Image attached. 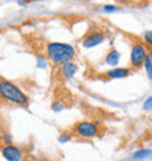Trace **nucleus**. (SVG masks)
<instances>
[{
  "label": "nucleus",
  "instance_id": "5",
  "mask_svg": "<svg viewBox=\"0 0 152 161\" xmlns=\"http://www.w3.org/2000/svg\"><path fill=\"white\" fill-rule=\"evenodd\" d=\"M2 154L8 161H22L21 149L13 147V145H4L2 148Z\"/></svg>",
  "mask_w": 152,
  "mask_h": 161
},
{
  "label": "nucleus",
  "instance_id": "6",
  "mask_svg": "<svg viewBox=\"0 0 152 161\" xmlns=\"http://www.w3.org/2000/svg\"><path fill=\"white\" fill-rule=\"evenodd\" d=\"M104 41V35L100 34V32H92V34H88L85 37L84 40V46L85 47H94V46H98Z\"/></svg>",
  "mask_w": 152,
  "mask_h": 161
},
{
  "label": "nucleus",
  "instance_id": "16",
  "mask_svg": "<svg viewBox=\"0 0 152 161\" xmlns=\"http://www.w3.org/2000/svg\"><path fill=\"white\" fill-rule=\"evenodd\" d=\"M25 161H30V160H25Z\"/></svg>",
  "mask_w": 152,
  "mask_h": 161
},
{
  "label": "nucleus",
  "instance_id": "11",
  "mask_svg": "<svg viewBox=\"0 0 152 161\" xmlns=\"http://www.w3.org/2000/svg\"><path fill=\"white\" fill-rule=\"evenodd\" d=\"M144 37H145V40H146V42L152 46V31H148V32H145Z\"/></svg>",
  "mask_w": 152,
  "mask_h": 161
},
{
  "label": "nucleus",
  "instance_id": "14",
  "mask_svg": "<svg viewBox=\"0 0 152 161\" xmlns=\"http://www.w3.org/2000/svg\"><path fill=\"white\" fill-rule=\"evenodd\" d=\"M114 9H116L114 6H106V10H114Z\"/></svg>",
  "mask_w": 152,
  "mask_h": 161
},
{
  "label": "nucleus",
  "instance_id": "9",
  "mask_svg": "<svg viewBox=\"0 0 152 161\" xmlns=\"http://www.w3.org/2000/svg\"><path fill=\"white\" fill-rule=\"evenodd\" d=\"M118 60H120V54H118L117 50H111L106 57V63L107 64H111V66H116L118 63Z\"/></svg>",
  "mask_w": 152,
  "mask_h": 161
},
{
  "label": "nucleus",
  "instance_id": "4",
  "mask_svg": "<svg viewBox=\"0 0 152 161\" xmlns=\"http://www.w3.org/2000/svg\"><path fill=\"white\" fill-rule=\"evenodd\" d=\"M146 51H145V47L142 44H135L133 48H132V56H130V62L133 68H139L140 64H145V60H146Z\"/></svg>",
  "mask_w": 152,
  "mask_h": 161
},
{
  "label": "nucleus",
  "instance_id": "2",
  "mask_svg": "<svg viewBox=\"0 0 152 161\" xmlns=\"http://www.w3.org/2000/svg\"><path fill=\"white\" fill-rule=\"evenodd\" d=\"M0 92H2V97L4 100H8L10 103H15V104H19V106H26L28 104V98L21 89L18 88L16 85L10 84L8 80L2 79L0 82Z\"/></svg>",
  "mask_w": 152,
  "mask_h": 161
},
{
  "label": "nucleus",
  "instance_id": "7",
  "mask_svg": "<svg viewBox=\"0 0 152 161\" xmlns=\"http://www.w3.org/2000/svg\"><path fill=\"white\" fill-rule=\"evenodd\" d=\"M76 70H78V68H76V64L72 63V62L64 63L63 66H62V73H63V76H66V78H72Z\"/></svg>",
  "mask_w": 152,
  "mask_h": 161
},
{
  "label": "nucleus",
  "instance_id": "1",
  "mask_svg": "<svg viewBox=\"0 0 152 161\" xmlns=\"http://www.w3.org/2000/svg\"><path fill=\"white\" fill-rule=\"evenodd\" d=\"M47 54L54 63H69V60L73 57L75 50L69 44H62V42H50L47 46Z\"/></svg>",
  "mask_w": 152,
  "mask_h": 161
},
{
  "label": "nucleus",
  "instance_id": "15",
  "mask_svg": "<svg viewBox=\"0 0 152 161\" xmlns=\"http://www.w3.org/2000/svg\"><path fill=\"white\" fill-rule=\"evenodd\" d=\"M151 60H152V48H151Z\"/></svg>",
  "mask_w": 152,
  "mask_h": 161
},
{
  "label": "nucleus",
  "instance_id": "3",
  "mask_svg": "<svg viewBox=\"0 0 152 161\" xmlns=\"http://www.w3.org/2000/svg\"><path fill=\"white\" fill-rule=\"evenodd\" d=\"M73 130L78 136L80 138H95V136L100 135V129L95 123L92 122H80L76 123Z\"/></svg>",
  "mask_w": 152,
  "mask_h": 161
},
{
  "label": "nucleus",
  "instance_id": "8",
  "mask_svg": "<svg viewBox=\"0 0 152 161\" xmlns=\"http://www.w3.org/2000/svg\"><path fill=\"white\" fill-rule=\"evenodd\" d=\"M127 75H129V69H123V68L113 69V70L106 73V76L113 78V79H116V78H124V76H127Z\"/></svg>",
  "mask_w": 152,
  "mask_h": 161
},
{
  "label": "nucleus",
  "instance_id": "12",
  "mask_svg": "<svg viewBox=\"0 0 152 161\" xmlns=\"http://www.w3.org/2000/svg\"><path fill=\"white\" fill-rule=\"evenodd\" d=\"M149 151H146V149H144V151H139V153L135 154V158H140V157H145V155H148Z\"/></svg>",
  "mask_w": 152,
  "mask_h": 161
},
{
  "label": "nucleus",
  "instance_id": "10",
  "mask_svg": "<svg viewBox=\"0 0 152 161\" xmlns=\"http://www.w3.org/2000/svg\"><path fill=\"white\" fill-rule=\"evenodd\" d=\"M145 68L148 70L149 79H152V60H151V57H146V60H145Z\"/></svg>",
  "mask_w": 152,
  "mask_h": 161
},
{
  "label": "nucleus",
  "instance_id": "13",
  "mask_svg": "<svg viewBox=\"0 0 152 161\" xmlns=\"http://www.w3.org/2000/svg\"><path fill=\"white\" fill-rule=\"evenodd\" d=\"M151 107H152V97L148 100V103H145L144 108H145V110H148V108H151Z\"/></svg>",
  "mask_w": 152,
  "mask_h": 161
}]
</instances>
